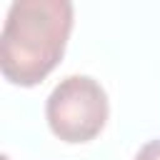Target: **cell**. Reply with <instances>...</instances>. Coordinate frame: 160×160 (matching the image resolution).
Segmentation results:
<instances>
[{"instance_id": "6da1fadb", "label": "cell", "mask_w": 160, "mask_h": 160, "mask_svg": "<svg viewBox=\"0 0 160 160\" xmlns=\"http://www.w3.org/2000/svg\"><path fill=\"white\" fill-rule=\"evenodd\" d=\"M72 30V2L15 0L0 35V68L5 80L32 88L60 62Z\"/></svg>"}, {"instance_id": "7a4b0ae2", "label": "cell", "mask_w": 160, "mask_h": 160, "mask_svg": "<svg viewBox=\"0 0 160 160\" xmlns=\"http://www.w3.org/2000/svg\"><path fill=\"white\" fill-rule=\"evenodd\" d=\"M108 95L90 75H68L55 85L45 102V118L62 142H88L108 122Z\"/></svg>"}, {"instance_id": "3957f363", "label": "cell", "mask_w": 160, "mask_h": 160, "mask_svg": "<svg viewBox=\"0 0 160 160\" xmlns=\"http://www.w3.org/2000/svg\"><path fill=\"white\" fill-rule=\"evenodd\" d=\"M135 160H160V138H158V140L145 142V145L138 150Z\"/></svg>"}]
</instances>
